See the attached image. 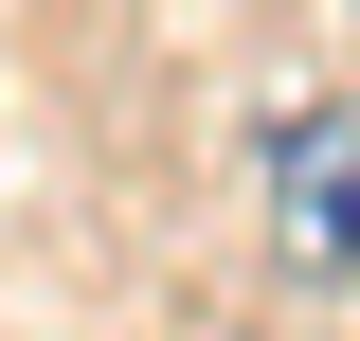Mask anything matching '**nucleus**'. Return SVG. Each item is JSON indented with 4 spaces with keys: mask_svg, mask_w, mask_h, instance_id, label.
<instances>
[{
    "mask_svg": "<svg viewBox=\"0 0 360 341\" xmlns=\"http://www.w3.org/2000/svg\"><path fill=\"white\" fill-rule=\"evenodd\" d=\"M270 269L307 305L360 288V90H307V108L270 126Z\"/></svg>",
    "mask_w": 360,
    "mask_h": 341,
    "instance_id": "nucleus-1",
    "label": "nucleus"
},
{
    "mask_svg": "<svg viewBox=\"0 0 360 341\" xmlns=\"http://www.w3.org/2000/svg\"><path fill=\"white\" fill-rule=\"evenodd\" d=\"M217 341H270V323H217Z\"/></svg>",
    "mask_w": 360,
    "mask_h": 341,
    "instance_id": "nucleus-2",
    "label": "nucleus"
}]
</instances>
